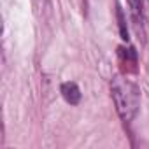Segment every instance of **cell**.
Returning a JSON list of instances; mask_svg holds the SVG:
<instances>
[{"instance_id": "277c9868", "label": "cell", "mask_w": 149, "mask_h": 149, "mask_svg": "<svg viewBox=\"0 0 149 149\" xmlns=\"http://www.w3.org/2000/svg\"><path fill=\"white\" fill-rule=\"evenodd\" d=\"M116 16H118V25H119V33H121V39H123V40H128V26H126V19H125V14H123L121 7H118Z\"/></svg>"}, {"instance_id": "7a4b0ae2", "label": "cell", "mask_w": 149, "mask_h": 149, "mask_svg": "<svg viewBox=\"0 0 149 149\" xmlns=\"http://www.w3.org/2000/svg\"><path fill=\"white\" fill-rule=\"evenodd\" d=\"M60 91H61V97L65 98V102L70 104V105H77L81 102V90L76 83H70V81L63 83Z\"/></svg>"}, {"instance_id": "3957f363", "label": "cell", "mask_w": 149, "mask_h": 149, "mask_svg": "<svg viewBox=\"0 0 149 149\" xmlns=\"http://www.w3.org/2000/svg\"><path fill=\"white\" fill-rule=\"evenodd\" d=\"M130 4V9H132V16H133V21L139 26L144 25V11H142V0H128Z\"/></svg>"}, {"instance_id": "6da1fadb", "label": "cell", "mask_w": 149, "mask_h": 149, "mask_svg": "<svg viewBox=\"0 0 149 149\" xmlns=\"http://www.w3.org/2000/svg\"><path fill=\"white\" fill-rule=\"evenodd\" d=\"M111 97L114 100V105H116L119 118L125 123L133 121V118L137 116V112L140 109V90H139V86L123 76H116L111 81Z\"/></svg>"}]
</instances>
